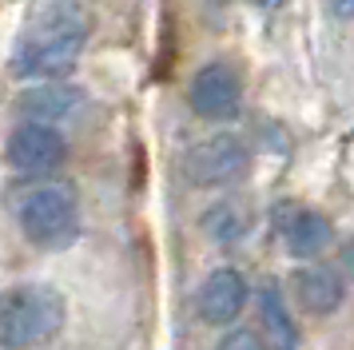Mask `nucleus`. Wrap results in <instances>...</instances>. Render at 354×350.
<instances>
[{
	"label": "nucleus",
	"instance_id": "f8f14e48",
	"mask_svg": "<svg viewBox=\"0 0 354 350\" xmlns=\"http://www.w3.org/2000/svg\"><path fill=\"white\" fill-rule=\"evenodd\" d=\"M203 231H207L215 243H235V239L247 235V215H243L239 203H215L203 215Z\"/></svg>",
	"mask_w": 354,
	"mask_h": 350
},
{
	"label": "nucleus",
	"instance_id": "9b49d317",
	"mask_svg": "<svg viewBox=\"0 0 354 350\" xmlns=\"http://www.w3.org/2000/svg\"><path fill=\"white\" fill-rule=\"evenodd\" d=\"M259 322H263V338L271 350H295L299 347V326L290 318L287 302L279 295V286L267 283L259 291Z\"/></svg>",
	"mask_w": 354,
	"mask_h": 350
},
{
	"label": "nucleus",
	"instance_id": "ddd939ff",
	"mask_svg": "<svg viewBox=\"0 0 354 350\" xmlns=\"http://www.w3.org/2000/svg\"><path fill=\"white\" fill-rule=\"evenodd\" d=\"M215 350H263V338H259L255 331H243V326H235V331H227L219 342H215Z\"/></svg>",
	"mask_w": 354,
	"mask_h": 350
},
{
	"label": "nucleus",
	"instance_id": "6e6552de",
	"mask_svg": "<svg viewBox=\"0 0 354 350\" xmlns=\"http://www.w3.org/2000/svg\"><path fill=\"white\" fill-rule=\"evenodd\" d=\"M84 108V92L72 88V84H56V80H40L36 88L20 92L17 111L32 124H60V120H72L76 111Z\"/></svg>",
	"mask_w": 354,
	"mask_h": 350
},
{
	"label": "nucleus",
	"instance_id": "4468645a",
	"mask_svg": "<svg viewBox=\"0 0 354 350\" xmlns=\"http://www.w3.org/2000/svg\"><path fill=\"white\" fill-rule=\"evenodd\" d=\"M330 8H335V16H342V20H351V0H330Z\"/></svg>",
	"mask_w": 354,
	"mask_h": 350
},
{
	"label": "nucleus",
	"instance_id": "39448f33",
	"mask_svg": "<svg viewBox=\"0 0 354 350\" xmlns=\"http://www.w3.org/2000/svg\"><path fill=\"white\" fill-rule=\"evenodd\" d=\"M68 156V143L64 136L56 131L52 124H20L8 143H4V159L24 175H44V172H56Z\"/></svg>",
	"mask_w": 354,
	"mask_h": 350
},
{
	"label": "nucleus",
	"instance_id": "f03ea898",
	"mask_svg": "<svg viewBox=\"0 0 354 350\" xmlns=\"http://www.w3.org/2000/svg\"><path fill=\"white\" fill-rule=\"evenodd\" d=\"M64 326L60 291L24 283L0 295V350H32Z\"/></svg>",
	"mask_w": 354,
	"mask_h": 350
},
{
	"label": "nucleus",
	"instance_id": "2eb2a0df",
	"mask_svg": "<svg viewBox=\"0 0 354 350\" xmlns=\"http://www.w3.org/2000/svg\"><path fill=\"white\" fill-rule=\"evenodd\" d=\"M259 8H283V4H287V0H255Z\"/></svg>",
	"mask_w": 354,
	"mask_h": 350
},
{
	"label": "nucleus",
	"instance_id": "7ed1b4c3",
	"mask_svg": "<svg viewBox=\"0 0 354 350\" xmlns=\"http://www.w3.org/2000/svg\"><path fill=\"white\" fill-rule=\"evenodd\" d=\"M17 219L20 231L32 247L44 251H60L68 247L76 231H80V203H76V191L68 183H36L20 195L17 203Z\"/></svg>",
	"mask_w": 354,
	"mask_h": 350
},
{
	"label": "nucleus",
	"instance_id": "f257e3e1",
	"mask_svg": "<svg viewBox=\"0 0 354 350\" xmlns=\"http://www.w3.org/2000/svg\"><path fill=\"white\" fill-rule=\"evenodd\" d=\"M88 44V16L76 0H40L20 28L12 72L24 80H56L72 72Z\"/></svg>",
	"mask_w": 354,
	"mask_h": 350
},
{
	"label": "nucleus",
	"instance_id": "423d86ee",
	"mask_svg": "<svg viewBox=\"0 0 354 350\" xmlns=\"http://www.w3.org/2000/svg\"><path fill=\"white\" fill-rule=\"evenodd\" d=\"M187 100L203 120H231L243 104V80L231 64H207L192 76Z\"/></svg>",
	"mask_w": 354,
	"mask_h": 350
},
{
	"label": "nucleus",
	"instance_id": "20e7f679",
	"mask_svg": "<svg viewBox=\"0 0 354 350\" xmlns=\"http://www.w3.org/2000/svg\"><path fill=\"white\" fill-rule=\"evenodd\" d=\"M251 167V151L239 136H207L187 147L183 156V172L192 183L199 187H223V183H235L243 179V172Z\"/></svg>",
	"mask_w": 354,
	"mask_h": 350
},
{
	"label": "nucleus",
	"instance_id": "1a4fd4ad",
	"mask_svg": "<svg viewBox=\"0 0 354 350\" xmlns=\"http://www.w3.org/2000/svg\"><path fill=\"white\" fill-rule=\"evenodd\" d=\"M295 299L306 315H335L342 306V275L326 263H315V267H303L295 275Z\"/></svg>",
	"mask_w": 354,
	"mask_h": 350
},
{
	"label": "nucleus",
	"instance_id": "0eeeda50",
	"mask_svg": "<svg viewBox=\"0 0 354 350\" xmlns=\"http://www.w3.org/2000/svg\"><path fill=\"white\" fill-rule=\"evenodd\" d=\"M243 306H247V279L235 267L211 270L207 279H203V286H199V295H195V311L211 326L235 322L243 315Z\"/></svg>",
	"mask_w": 354,
	"mask_h": 350
},
{
	"label": "nucleus",
	"instance_id": "9d476101",
	"mask_svg": "<svg viewBox=\"0 0 354 350\" xmlns=\"http://www.w3.org/2000/svg\"><path fill=\"white\" fill-rule=\"evenodd\" d=\"M335 239V227L322 211H310V207H295L283 223V243L295 259H315L330 247Z\"/></svg>",
	"mask_w": 354,
	"mask_h": 350
}]
</instances>
